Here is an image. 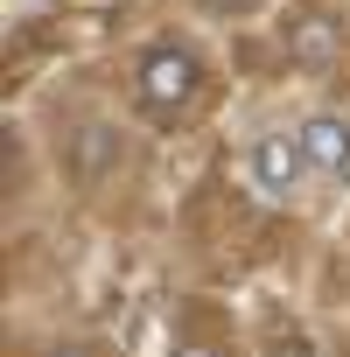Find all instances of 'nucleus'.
<instances>
[{"label":"nucleus","mask_w":350,"mask_h":357,"mask_svg":"<svg viewBox=\"0 0 350 357\" xmlns=\"http://www.w3.org/2000/svg\"><path fill=\"white\" fill-rule=\"evenodd\" d=\"M197 91H204V63L183 36H154L133 56V98H140L147 119H183Z\"/></svg>","instance_id":"f257e3e1"},{"label":"nucleus","mask_w":350,"mask_h":357,"mask_svg":"<svg viewBox=\"0 0 350 357\" xmlns=\"http://www.w3.org/2000/svg\"><path fill=\"white\" fill-rule=\"evenodd\" d=\"M245 183H252L266 204H294V197H308V183H315V161H308L301 133H287V126L259 133V140L245 147Z\"/></svg>","instance_id":"f03ea898"},{"label":"nucleus","mask_w":350,"mask_h":357,"mask_svg":"<svg viewBox=\"0 0 350 357\" xmlns=\"http://www.w3.org/2000/svg\"><path fill=\"white\" fill-rule=\"evenodd\" d=\"M343 50H350L343 15H329V8H301V15L287 22V56H294L301 70H329Z\"/></svg>","instance_id":"7ed1b4c3"},{"label":"nucleus","mask_w":350,"mask_h":357,"mask_svg":"<svg viewBox=\"0 0 350 357\" xmlns=\"http://www.w3.org/2000/svg\"><path fill=\"white\" fill-rule=\"evenodd\" d=\"M301 147H308V161H315V183H350V119L343 112H308L301 126Z\"/></svg>","instance_id":"20e7f679"},{"label":"nucleus","mask_w":350,"mask_h":357,"mask_svg":"<svg viewBox=\"0 0 350 357\" xmlns=\"http://www.w3.org/2000/svg\"><path fill=\"white\" fill-rule=\"evenodd\" d=\"M119 154H126V140H119L112 126H98V119H91V126H77V133L63 140V168L77 175V183H98L105 168H119Z\"/></svg>","instance_id":"39448f33"},{"label":"nucleus","mask_w":350,"mask_h":357,"mask_svg":"<svg viewBox=\"0 0 350 357\" xmlns=\"http://www.w3.org/2000/svg\"><path fill=\"white\" fill-rule=\"evenodd\" d=\"M211 15H245V8H259V0H204Z\"/></svg>","instance_id":"423d86ee"},{"label":"nucleus","mask_w":350,"mask_h":357,"mask_svg":"<svg viewBox=\"0 0 350 357\" xmlns=\"http://www.w3.org/2000/svg\"><path fill=\"white\" fill-rule=\"evenodd\" d=\"M175 357H225L218 343H175Z\"/></svg>","instance_id":"0eeeda50"},{"label":"nucleus","mask_w":350,"mask_h":357,"mask_svg":"<svg viewBox=\"0 0 350 357\" xmlns=\"http://www.w3.org/2000/svg\"><path fill=\"white\" fill-rule=\"evenodd\" d=\"M50 357H105L98 343H63V350H50Z\"/></svg>","instance_id":"6e6552de"}]
</instances>
